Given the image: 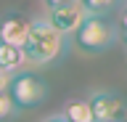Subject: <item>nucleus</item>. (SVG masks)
Instances as JSON below:
<instances>
[{
  "mask_svg": "<svg viewBox=\"0 0 127 122\" xmlns=\"http://www.w3.org/2000/svg\"><path fill=\"white\" fill-rule=\"evenodd\" d=\"M66 48V35L58 32L48 19H34L29 27V37L24 42V56L27 64L34 66H45L58 61Z\"/></svg>",
  "mask_w": 127,
  "mask_h": 122,
  "instance_id": "nucleus-1",
  "label": "nucleus"
},
{
  "mask_svg": "<svg viewBox=\"0 0 127 122\" xmlns=\"http://www.w3.org/2000/svg\"><path fill=\"white\" fill-rule=\"evenodd\" d=\"M71 37H74L77 50H82V53H103V50H109L117 42V29L103 16L87 13L85 21L77 27V32Z\"/></svg>",
  "mask_w": 127,
  "mask_h": 122,
  "instance_id": "nucleus-2",
  "label": "nucleus"
},
{
  "mask_svg": "<svg viewBox=\"0 0 127 122\" xmlns=\"http://www.w3.org/2000/svg\"><path fill=\"white\" fill-rule=\"evenodd\" d=\"M8 96L16 109H34L48 98V85L32 72H16L8 88Z\"/></svg>",
  "mask_w": 127,
  "mask_h": 122,
  "instance_id": "nucleus-3",
  "label": "nucleus"
},
{
  "mask_svg": "<svg viewBox=\"0 0 127 122\" xmlns=\"http://www.w3.org/2000/svg\"><path fill=\"white\" fill-rule=\"evenodd\" d=\"M93 120L98 122H127V104L125 98L111 90H95L90 93Z\"/></svg>",
  "mask_w": 127,
  "mask_h": 122,
  "instance_id": "nucleus-4",
  "label": "nucleus"
},
{
  "mask_svg": "<svg viewBox=\"0 0 127 122\" xmlns=\"http://www.w3.org/2000/svg\"><path fill=\"white\" fill-rule=\"evenodd\" d=\"M48 11H50V13H48V21L64 35H74L77 27L82 24L85 16H87L82 0H66V3L56 5V8H48Z\"/></svg>",
  "mask_w": 127,
  "mask_h": 122,
  "instance_id": "nucleus-5",
  "label": "nucleus"
},
{
  "mask_svg": "<svg viewBox=\"0 0 127 122\" xmlns=\"http://www.w3.org/2000/svg\"><path fill=\"white\" fill-rule=\"evenodd\" d=\"M29 27H32V21L27 16H21V13H8V16L0 19V40L24 48V42L29 37Z\"/></svg>",
  "mask_w": 127,
  "mask_h": 122,
  "instance_id": "nucleus-6",
  "label": "nucleus"
},
{
  "mask_svg": "<svg viewBox=\"0 0 127 122\" xmlns=\"http://www.w3.org/2000/svg\"><path fill=\"white\" fill-rule=\"evenodd\" d=\"M24 64H27L24 48H19V45H11V42H3V40H0V66L16 74V72H21Z\"/></svg>",
  "mask_w": 127,
  "mask_h": 122,
  "instance_id": "nucleus-7",
  "label": "nucleus"
},
{
  "mask_svg": "<svg viewBox=\"0 0 127 122\" xmlns=\"http://www.w3.org/2000/svg\"><path fill=\"white\" fill-rule=\"evenodd\" d=\"M64 120L66 122H90L93 120V106H90V98H71L64 106Z\"/></svg>",
  "mask_w": 127,
  "mask_h": 122,
  "instance_id": "nucleus-8",
  "label": "nucleus"
},
{
  "mask_svg": "<svg viewBox=\"0 0 127 122\" xmlns=\"http://www.w3.org/2000/svg\"><path fill=\"white\" fill-rule=\"evenodd\" d=\"M114 3H117V0H82L85 11H87V13H95V16H103Z\"/></svg>",
  "mask_w": 127,
  "mask_h": 122,
  "instance_id": "nucleus-9",
  "label": "nucleus"
},
{
  "mask_svg": "<svg viewBox=\"0 0 127 122\" xmlns=\"http://www.w3.org/2000/svg\"><path fill=\"white\" fill-rule=\"evenodd\" d=\"M16 112H19V109L13 106L11 96H8V93H0V122H3V120H8V117H13Z\"/></svg>",
  "mask_w": 127,
  "mask_h": 122,
  "instance_id": "nucleus-10",
  "label": "nucleus"
},
{
  "mask_svg": "<svg viewBox=\"0 0 127 122\" xmlns=\"http://www.w3.org/2000/svg\"><path fill=\"white\" fill-rule=\"evenodd\" d=\"M11 80H13V72H8V69H3V66H0V93H8Z\"/></svg>",
  "mask_w": 127,
  "mask_h": 122,
  "instance_id": "nucleus-11",
  "label": "nucleus"
},
{
  "mask_svg": "<svg viewBox=\"0 0 127 122\" xmlns=\"http://www.w3.org/2000/svg\"><path fill=\"white\" fill-rule=\"evenodd\" d=\"M119 29L125 32V37H127V8L122 11V16H119Z\"/></svg>",
  "mask_w": 127,
  "mask_h": 122,
  "instance_id": "nucleus-12",
  "label": "nucleus"
},
{
  "mask_svg": "<svg viewBox=\"0 0 127 122\" xmlns=\"http://www.w3.org/2000/svg\"><path fill=\"white\" fill-rule=\"evenodd\" d=\"M42 122H66V120H64V114H53V117H45Z\"/></svg>",
  "mask_w": 127,
  "mask_h": 122,
  "instance_id": "nucleus-13",
  "label": "nucleus"
},
{
  "mask_svg": "<svg viewBox=\"0 0 127 122\" xmlns=\"http://www.w3.org/2000/svg\"><path fill=\"white\" fill-rule=\"evenodd\" d=\"M61 3H66V0H45L48 8H56V5H61Z\"/></svg>",
  "mask_w": 127,
  "mask_h": 122,
  "instance_id": "nucleus-14",
  "label": "nucleus"
},
{
  "mask_svg": "<svg viewBox=\"0 0 127 122\" xmlns=\"http://www.w3.org/2000/svg\"><path fill=\"white\" fill-rule=\"evenodd\" d=\"M90 122H98V120H90Z\"/></svg>",
  "mask_w": 127,
  "mask_h": 122,
  "instance_id": "nucleus-15",
  "label": "nucleus"
}]
</instances>
